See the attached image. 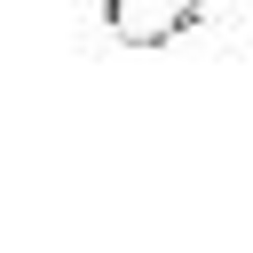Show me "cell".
<instances>
[{
	"label": "cell",
	"instance_id": "cell-1",
	"mask_svg": "<svg viewBox=\"0 0 253 253\" xmlns=\"http://www.w3.org/2000/svg\"><path fill=\"white\" fill-rule=\"evenodd\" d=\"M198 24V0H103V32L126 47H166Z\"/></svg>",
	"mask_w": 253,
	"mask_h": 253
}]
</instances>
